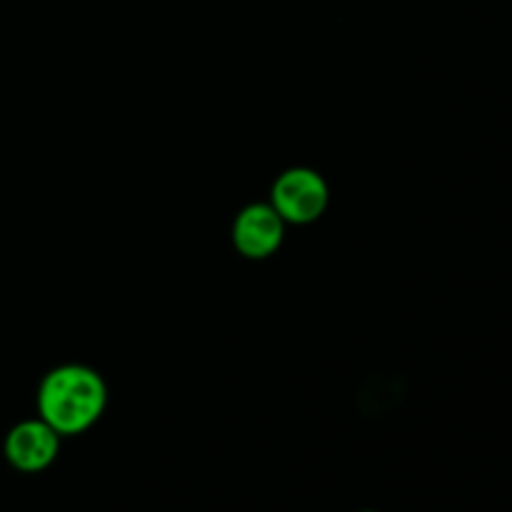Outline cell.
<instances>
[{
  "instance_id": "6da1fadb",
  "label": "cell",
  "mask_w": 512,
  "mask_h": 512,
  "mask_svg": "<svg viewBox=\"0 0 512 512\" xmlns=\"http://www.w3.org/2000/svg\"><path fill=\"white\" fill-rule=\"evenodd\" d=\"M108 405V385L98 370L65 363L50 370L38 388V413L60 438L93 428Z\"/></svg>"
},
{
  "instance_id": "7a4b0ae2",
  "label": "cell",
  "mask_w": 512,
  "mask_h": 512,
  "mask_svg": "<svg viewBox=\"0 0 512 512\" xmlns=\"http://www.w3.org/2000/svg\"><path fill=\"white\" fill-rule=\"evenodd\" d=\"M330 203V188L313 168H288L270 190V205L288 225H310L323 218Z\"/></svg>"
},
{
  "instance_id": "3957f363",
  "label": "cell",
  "mask_w": 512,
  "mask_h": 512,
  "mask_svg": "<svg viewBox=\"0 0 512 512\" xmlns=\"http://www.w3.org/2000/svg\"><path fill=\"white\" fill-rule=\"evenodd\" d=\"M285 223L270 203H250L235 215L233 245L243 258L265 260L280 250L285 240Z\"/></svg>"
},
{
  "instance_id": "277c9868",
  "label": "cell",
  "mask_w": 512,
  "mask_h": 512,
  "mask_svg": "<svg viewBox=\"0 0 512 512\" xmlns=\"http://www.w3.org/2000/svg\"><path fill=\"white\" fill-rule=\"evenodd\" d=\"M60 453V435L38 420H23L5 438V458L20 473H40L50 468Z\"/></svg>"
},
{
  "instance_id": "5b68a950",
  "label": "cell",
  "mask_w": 512,
  "mask_h": 512,
  "mask_svg": "<svg viewBox=\"0 0 512 512\" xmlns=\"http://www.w3.org/2000/svg\"><path fill=\"white\" fill-rule=\"evenodd\" d=\"M363 512H375V510H363Z\"/></svg>"
}]
</instances>
